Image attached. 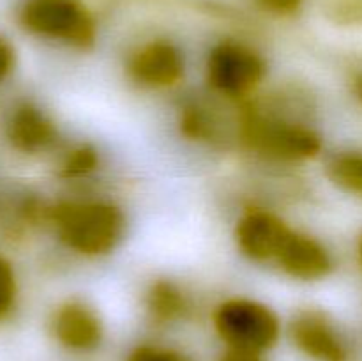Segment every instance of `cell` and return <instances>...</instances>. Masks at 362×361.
Returning <instances> with one entry per match:
<instances>
[{
	"label": "cell",
	"mask_w": 362,
	"mask_h": 361,
	"mask_svg": "<svg viewBox=\"0 0 362 361\" xmlns=\"http://www.w3.org/2000/svg\"><path fill=\"white\" fill-rule=\"evenodd\" d=\"M274 262L283 273L303 282L325 278L332 269V257L327 248L315 237L293 230Z\"/></svg>",
	"instance_id": "cell-9"
},
{
	"label": "cell",
	"mask_w": 362,
	"mask_h": 361,
	"mask_svg": "<svg viewBox=\"0 0 362 361\" xmlns=\"http://www.w3.org/2000/svg\"><path fill=\"white\" fill-rule=\"evenodd\" d=\"M292 229L272 212L251 209L240 216L235 227L239 250L255 262H274Z\"/></svg>",
	"instance_id": "cell-6"
},
{
	"label": "cell",
	"mask_w": 362,
	"mask_h": 361,
	"mask_svg": "<svg viewBox=\"0 0 362 361\" xmlns=\"http://www.w3.org/2000/svg\"><path fill=\"white\" fill-rule=\"evenodd\" d=\"M257 2L272 14H292L299 9L303 0H257Z\"/></svg>",
	"instance_id": "cell-18"
},
{
	"label": "cell",
	"mask_w": 362,
	"mask_h": 361,
	"mask_svg": "<svg viewBox=\"0 0 362 361\" xmlns=\"http://www.w3.org/2000/svg\"><path fill=\"white\" fill-rule=\"evenodd\" d=\"M180 131L184 137L197 142H205V144H216V142L225 140L223 138V130L225 124L216 115L214 108L202 103H187L180 110Z\"/></svg>",
	"instance_id": "cell-12"
},
{
	"label": "cell",
	"mask_w": 362,
	"mask_h": 361,
	"mask_svg": "<svg viewBox=\"0 0 362 361\" xmlns=\"http://www.w3.org/2000/svg\"><path fill=\"white\" fill-rule=\"evenodd\" d=\"M53 333L64 347L94 350L103 340V322L94 308L81 301H67L53 317Z\"/></svg>",
	"instance_id": "cell-10"
},
{
	"label": "cell",
	"mask_w": 362,
	"mask_h": 361,
	"mask_svg": "<svg viewBox=\"0 0 362 361\" xmlns=\"http://www.w3.org/2000/svg\"><path fill=\"white\" fill-rule=\"evenodd\" d=\"M16 294V283L11 265L0 257V317L11 310Z\"/></svg>",
	"instance_id": "cell-16"
},
{
	"label": "cell",
	"mask_w": 362,
	"mask_h": 361,
	"mask_svg": "<svg viewBox=\"0 0 362 361\" xmlns=\"http://www.w3.org/2000/svg\"><path fill=\"white\" fill-rule=\"evenodd\" d=\"M221 361H262V360H260V354L230 349L228 353L221 357Z\"/></svg>",
	"instance_id": "cell-20"
},
{
	"label": "cell",
	"mask_w": 362,
	"mask_h": 361,
	"mask_svg": "<svg viewBox=\"0 0 362 361\" xmlns=\"http://www.w3.org/2000/svg\"><path fill=\"white\" fill-rule=\"evenodd\" d=\"M147 308L156 321L172 322L186 315L189 303L175 283L168 280H158L152 283L147 292Z\"/></svg>",
	"instance_id": "cell-13"
},
{
	"label": "cell",
	"mask_w": 362,
	"mask_h": 361,
	"mask_svg": "<svg viewBox=\"0 0 362 361\" xmlns=\"http://www.w3.org/2000/svg\"><path fill=\"white\" fill-rule=\"evenodd\" d=\"M98 151L92 145L80 144L67 152V156L62 161V166H60V173L66 179H81V177L90 176L98 168Z\"/></svg>",
	"instance_id": "cell-15"
},
{
	"label": "cell",
	"mask_w": 362,
	"mask_h": 361,
	"mask_svg": "<svg viewBox=\"0 0 362 361\" xmlns=\"http://www.w3.org/2000/svg\"><path fill=\"white\" fill-rule=\"evenodd\" d=\"M9 138L20 151L39 152L55 142L57 130L41 110L34 105H21L9 122Z\"/></svg>",
	"instance_id": "cell-11"
},
{
	"label": "cell",
	"mask_w": 362,
	"mask_h": 361,
	"mask_svg": "<svg viewBox=\"0 0 362 361\" xmlns=\"http://www.w3.org/2000/svg\"><path fill=\"white\" fill-rule=\"evenodd\" d=\"M327 176L339 190L362 198V154L339 152L327 163Z\"/></svg>",
	"instance_id": "cell-14"
},
{
	"label": "cell",
	"mask_w": 362,
	"mask_h": 361,
	"mask_svg": "<svg viewBox=\"0 0 362 361\" xmlns=\"http://www.w3.org/2000/svg\"><path fill=\"white\" fill-rule=\"evenodd\" d=\"M214 326L230 349L260 354L276 345L279 319L265 304L251 299H228L214 311Z\"/></svg>",
	"instance_id": "cell-3"
},
{
	"label": "cell",
	"mask_w": 362,
	"mask_h": 361,
	"mask_svg": "<svg viewBox=\"0 0 362 361\" xmlns=\"http://www.w3.org/2000/svg\"><path fill=\"white\" fill-rule=\"evenodd\" d=\"M359 258H361V262H362V236H361V239H359Z\"/></svg>",
	"instance_id": "cell-22"
},
{
	"label": "cell",
	"mask_w": 362,
	"mask_h": 361,
	"mask_svg": "<svg viewBox=\"0 0 362 361\" xmlns=\"http://www.w3.org/2000/svg\"><path fill=\"white\" fill-rule=\"evenodd\" d=\"M127 71L129 76L144 87L166 88L179 84L186 71V60L173 42L158 39L144 45L131 55Z\"/></svg>",
	"instance_id": "cell-7"
},
{
	"label": "cell",
	"mask_w": 362,
	"mask_h": 361,
	"mask_svg": "<svg viewBox=\"0 0 362 361\" xmlns=\"http://www.w3.org/2000/svg\"><path fill=\"white\" fill-rule=\"evenodd\" d=\"M237 138L251 151L278 161H304L322 151L320 134L310 126L253 106L240 113Z\"/></svg>",
	"instance_id": "cell-2"
},
{
	"label": "cell",
	"mask_w": 362,
	"mask_h": 361,
	"mask_svg": "<svg viewBox=\"0 0 362 361\" xmlns=\"http://www.w3.org/2000/svg\"><path fill=\"white\" fill-rule=\"evenodd\" d=\"M60 241L85 257H101L124 239L126 216L110 202H62L48 211Z\"/></svg>",
	"instance_id": "cell-1"
},
{
	"label": "cell",
	"mask_w": 362,
	"mask_h": 361,
	"mask_svg": "<svg viewBox=\"0 0 362 361\" xmlns=\"http://www.w3.org/2000/svg\"><path fill=\"white\" fill-rule=\"evenodd\" d=\"M127 361H189L184 354L163 347L141 345L129 354Z\"/></svg>",
	"instance_id": "cell-17"
},
{
	"label": "cell",
	"mask_w": 362,
	"mask_h": 361,
	"mask_svg": "<svg viewBox=\"0 0 362 361\" xmlns=\"http://www.w3.org/2000/svg\"><path fill=\"white\" fill-rule=\"evenodd\" d=\"M30 32L57 39L78 50L95 41V25L90 14L76 0H30L21 13Z\"/></svg>",
	"instance_id": "cell-4"
},
{
	"label": "cell",
	"mask_w": 362,
	"mask_h": 361,
	"mask_svg": "<svg viewBox=\"0 0 362 361\" xmlns=\"http://www.w3.org/2000/svg\"><path fill=\"white\" fill-rule=\"evenodd\" d=\"M290 336L299 350L317 361H345L346 345L327 315L304 310L290 322Z\"/></svg>",
	"instance_id": "cell-8"
},
{
	"label": "cell",
	"mask_w": 362,
	"mask_h": 361,
	"mask_svg": "<svg viewBox=\"0 0 362 361\" xmlns=\"http://www.w3.org/2000/svg\"><path fill=\"white\" fill-rule=\"evenodd\" d=\"M354 92H356V96L362 103V74H359V76L356 78V81H354Z\"/></svg>",
	"instance_id": "cell-21"
},
{
	"label": "cell",
	"mask_w": 362,
	"mask_h": 361,
	"mask_svg": "<svg viewBox=\"0 0 362 361\" xmlns=\"http://www.w3.org/2000/svg\"><path fill=\"white\" fill-rule=\"evenodd\" d=\"M265 71V60L239 42H219L209 53L207 80L221 96H246L264 80Z\"/></svg>",
	"instance_id": "cell-5"
},
{
	"label": "cell",
	"mask_w": 362,
	"mask_h": 361,
	"mask_svg": "<svg viewBox=\"0 0 362 361\" xmlns=\"http://www.w3.org/2000/svg\"><path fill=\"white\" fill-rule=\"evenodd\" d=\"M14 66V52L11 45L4 39H0V80L9 74V71Z\"/></svg>",
	"instance_id": "cell-19"
}]
</instances>
